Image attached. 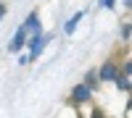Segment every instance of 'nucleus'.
<instances>
[{
	"instance_id": "f257e3e1",
	"label": "nucleus",
	"mask_w": 132,
	"mask_h": 118,
	"mask_svg": "<svg viewBox=\"0 0 132 118\" xmlns=\"http://www.w3.org/2000/svg\"><path fill=\"white\" fill-rule=\"evenodd\" d=\"M50 42V34H40V37H32V42H29V58H37L40 52H42V47H45Z\"/></svg>"
},
{
	"instance_id": "20e7f679",
	"label": "nucleus",
	"mask_w": 132,
	"mask_h": 118,
	"mask_svg": "<svg viewBox=\"0 0 132 118\" xmlns=\"http://www.w3.org/2000/svg\"><path fill=\"white\" fill-rule=\"evenodd\" d=\"M90 94H93V89H90V87H85V84H77V87L71 89V97H74L77 102H85V100H90Z\"/></svg>"
},
{
	"instance_id": "9b49d317",
	"label": "nucleus",
	"mask_w": 132,
	"mask_h": 118,
	"mask_svg": "<svg viewBox=\"0 0 132 118\" xmlns=\"http://www.w3.org/2000/svg\"><path fill=\"white\" fill-rule=\"evenodd\" d=\"M3 10H5V8H3V5H0V18H3Z\"/></svg>"
},
{
	"instance_id": "0eeeda50",
	"label": "nucleus",
	"mask_w": 132,
	"mask_h": 118,
	"mask_svg": "<svg viewBox=\"0 0 132 118\" xmlns=\"http://www.w3.org/2000/svg\"><path fill=\"white\" fill-rule=\"evenodd\" d=\"M95 84H98V76H95V73L90 71V73H87V76H85V87H90V89H93Z\"/></svg>"
},
{
	"instance_id": "f03ea898",
	"label": "nucleus",
	"mask_w": 132,
	"mask_h": 118,
	"mask_svg": "<svg viewBox=\"0 0 132 118\" xmlns=\"http://www.w3.org/2000/svg\"><path fill=\"white\" fill-rule=\"evenodd\" d=\"M24 29H27V34H29V37H40V34H42V26H40L37 13H29V18L24 21Z\"/></svg>"
},
{
	"instance_id": "1a4fd4ad",
	"label": "nucleus",
	"mask_w": 132,
	"mask_h": 118,
	"mask_svg": "<svg viewBox=\"0 0 132 118\" xmlns=\"http://www.w3.org/2000/svg\"><path fill=\"white\" fill-rule=\"evenodd\" d=\"M101 5H103V8H114L116 0H101Z\"/></svg>"
},
{
	"instance_id": "423d86ee",
	"label": "nucleus",
	"mask_w": 132,
	"mask_h": 118,
	"mask_svg": "<svg viewBox=\"0 0 132 118\" xmlns=\"http://www.w3.org/2000/svg\"><path fill=\"white\" fill-rule=\"evenodd\" d=\"M85 13H82V10H79V13H77L74 18H69V21H66V26H63V31H66V34H71V31L77 29V24H79V18H82Z\"/></svg>"
},
{
	"instance_id": "7ed1b4c3",
	"label": "nucleus",
	"mask_w": 132,
	"mask_h": 118,
	"mask_svg": "<svg viewBox=\"0 0 132 118\" xmlns=\"http://www.w3.org/2000/svg\"><path fill=\"white\" fill-rule=\"evenodd\" d=\"M24 42H27V29H24V26H19L16 37L11 39V45H8V50H11V52H19L21 47H24Z\"/></svg>"
},
{
	"instance_id": "9d476101",
	"label": "nucleus",
	"mask_w": 132,
	"mask_h": 118,
	"mask_svg": "<svg viewBox=\"0 0 132 118\" xmlns=\"http://www.w3.org/2000/svg\"><path fill=\"white\" fill-rule=\"evenodd\" d=\"M90 118H103V115H101V113H98V110H95V113H93V115H90Z\"/></svg>"
},
{
	"instance_id": "39448f33",
	"label": "nucleus",
	"mask_w": 132,
	"mask_h": 118,
	"mask_svg": "<svg viewBox=\"0 0 132 118\" xmlns=\"http://www.w3.org/2000/svg\"><path fill=\"white\" fill-rule=\"evenodd\" d=\"M119 76V73H116V66H114V63H106V66L101 68V79L103 81H111V79H116Z\"/></svg>"
},
{
	"instance_id": "6e6552de",
	"label": "nucleus",
	"mask_w": 132,
	"mask_h": 118,
	"mask_svg": "<svg viewBox=\"0 0 132 118\" xmlns=\"http://www.w3.org/2000/svg\"><path fill=\"white\" fill-rule=\"evenodd\" d=\"M116 84H119V89H127V87H129V79H127V73H124V76H116Z\"/></svg>"
}]
</instances>
